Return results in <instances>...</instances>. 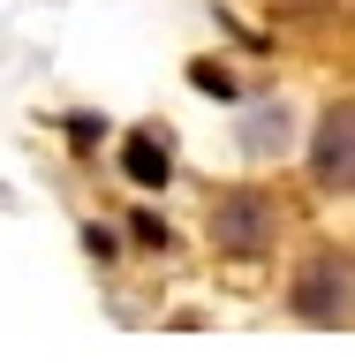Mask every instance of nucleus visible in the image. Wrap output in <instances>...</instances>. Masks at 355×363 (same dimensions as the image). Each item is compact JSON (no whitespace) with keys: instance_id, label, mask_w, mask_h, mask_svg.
I'll list each match as a JSON object with an SVG mask.
<instances>
[{"instance_id":"obj_3","label":"nucleus","mask_w":355,"mask_h":363,"mask_svg":"<svg viewBox=\"0 0 355 363\" xmlns=\"http://www.w3.org/2000/svg\"><path fill=\"white\" fill-rule=\"evenodd\" d=\"M310 174L317 189H333V197H355V99L317 113V136H310Z\"/></svg>"},{"instance_id":"obj_4","label":"nucleus","mask_w":355,"mask_h":363,"mask_svg":"<svg viewBox=\"0 0 355 363\" xmlns=\"http://www.w3.org/2000/svg\"><path fill=\"white\" fill-rule=\"evenodd\" d=\"M121 167H129L136 189H159V182L174 174V159H167V136H159V129H136L129 144H121Z\"/></svg>"},{"instance_id":"obj_2","label":"nucleus","mask_w":355,"mask_h":363,"mask_svg":"<svg viewBox=\"0 0 355 363\" xmlns=\"http://www.w3.org/2000/svg\"><path fill=\"white\" fill-rule=\"evenodd\" d=\"M348 303H355L348 257H340V250H310L303 272H295V318H303V325H340Z\"/></svg>"},{"instance_id":"obj_1","label":"nucleus","mask_w":355,"mask_h":363,"mask_svg":"<svg viewBox=\"0 0 355 363\" xmlns=\"http://www.w3.org/2000/svg\"><path fill=\"white\" fill-rule=\"evenodd\" d=\"M272 235H280V204L265 189H220V204H212V250L220 257H265Z\"/></svg>"}]
</instances>
